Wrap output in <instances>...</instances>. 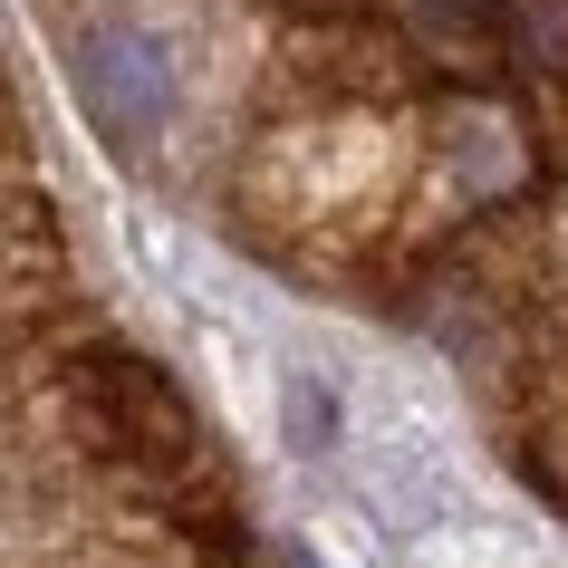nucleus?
Instances as JSON below:
<instances>
[{"label":"nucleus","instance_id":"nucleus-1","mask_svg":"<svg viewBox=\"0 0 568 568\" xmlns=\"http://www.w3.org/2000/svg\"><path fill=\"white\" fill-rule=\"evenodd\" d=\"M78 106L116 154H145L164 135V116H174V68H164V49L145 30H97L78 49Z\"/></svg>","mask_w":568,"mask_h":568},{"label":"nucleus","instance_id":"nucleus-2","mask_svg":"<svg viewBox=\"0 0 568 568\" xmlns=\"http://www.w3.org/2000/svg\"><path fill=\"white\" fill-rule=\"evenodd\" d=\"M88 405H97V424H106L125 453H145V463H183V453H193L183 395L164 386L145 357H125V347H106V357L88 366Z\"/></svg>","mask_w":568,"mask_h":568},{"label":"nucleus","instance_id":"nucleus-3","mask_svg":"<svg viewBox=\"0 0 568 568\" xmlns=\"http://www.w3.org/2000/svg\"><path fill=\"white\" fill-rule=\"evenodd\" d=\"M424 20H444V30H501V0H424Z\"/></svg>","mask_w":568,"mask_h":568},{"label":"nucleus","instance_id":"nucleus-4","mask_svg":"<svg viewBox=\"0 0 568 568\" xmlns=\"http://www.w3.org/2000/svg\"><path fill=\"white\" fill-rule=\"evenodd\" d=\"M290 424H300V444H328V424H337L328 386H300V395H290Z\"/></svg>","mask_w":568,"mask_h":568}]
</instances>
